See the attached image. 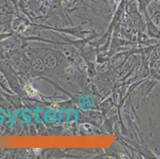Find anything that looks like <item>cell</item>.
<instances>
[{"instance_id": "6da1fadb", "label": "cell", "mask_w": 160, "mask_h": 159, "mask_svg": "<svg viewBox=\"0 0 160 159\" xmlns=\"http://www.w3.org/2000/svg\"><path fill=\"white\" fill-rule=\"evenodd\" d=\"M34 62H36V64L34 63V68L36 70H38V71H41L42 70V69H44L43 68V64H42V61H41L40 59H36L34 61Z\"/></svg>"}]
</instances>
